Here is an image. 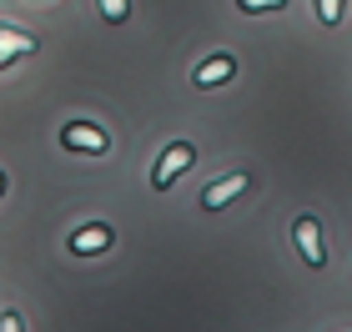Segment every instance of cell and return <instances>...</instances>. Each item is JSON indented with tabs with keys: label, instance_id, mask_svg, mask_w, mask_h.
Wrapping results in <instances>:
<instances>
[{
	"label": "cell",
	"instance_id": "cell-2",
	"mask_svg": "<svg viewBox=\"0 0 352 332\" xmlns=\"http://www.w3.org/2000/svg\"><path fill=\"white\" fill-rule=\"evenodd\" d=\"M292 242H297V252H302V262H307V267H327L322 227H317V217H312V212H302V217L292 221Z\"/></svg>",
	"mask_w": 352,
	"mask_h": 332
},
{
	"label": "cell",
	"instance_id": "cell-11",
	"mask_svg": "<svg viewBox=\"0 0 352 332\" xmlns=\"http://www.w3.org/2000/svg\"><path fill=\"white\" fill-rule=\"evenodd\" d=\"M0 332H25V327H21V318H15V312H6V318H0Z\"/></svg>",
	"mask_w": 352,
	"mask_h": 332
},
{
	"label": "cell",
	"instance_id": "cell-1",
	"mask_svg": "<svg viewBox=\"0 0 352 332\" xmlns=\"http://www.w3.org/2000/svg\"><path fill=\"white\" fill-rule=\"evenodd\" d=\"M191 162H197V146H191V141H171V146L162 151V162H156V171H151V186L156 192H171L176 177H182Z\"/></svg>",
	"mask_w": 352,
	"mask_h": 332
},
{
	"label": "cell",
	"instance_id": "cell-10",
	"mask_svg": "<svg viewBox=\"0 0 352 332\" xmlns=\"http://www.w3.org/2000/svg\"><path fill=\"white\" fill-rule=\"evenodd\" d=\"M236 5H242L247 15H262V10H282L287 0H236Z\"/></svg>",
	"mask_w": 352,
	"mask_h": 332
},
{
	"label": "cell",
	"instance_id": "cell-3",
	"mask_svg": "<svg viewBox=\"0 0 352 332\" xmlns=\"http://www.w3.org/2000/svg\"><path fill=\"white\" fill-rule=\"evenodd\" d=\"M247 171H232V177H217L212 186H206V192H201V207L206 212H221V207H227V201H236V197H242L247 192Z\"/></svg>",
	"mask_w": 352,
	"mask_h": 332
},
{
	"label": "cell",
	"instance_id": "cell-7",
	"mask_svg": "<svg viewBox=\"0 0 352 332\" xmlns=\"http://www.w3.org/2000/svg\"><path fill=\"white\" fill-rule=\"evenodd\" d=\"M111 247V227H81L71 236V252L76 257H91V252H106Z\"/></svg>",
	"mask_w": 352,
	"mask_h": 332
},
{
	"label": "cell",
	"instance_id": "cell-9",
	"mask_svg": "<svg viewBox=\"0 0 352 332\" xmlns=\"http://www.w3.org/2000/svg\"><path fill=\"white\" fill-rule=\"evenodd\" d=\"M96 5H101V15H106L111 25H121L126 15H131V0H96Z\"/></svg>",
	"mask_w": 352,
	"mask_h": 332
},
{
	"label": "cell",
	"instance_id": "cell-6",
	"mask_svg": "<svg viewBox=\"0 0 352 332\" xmlns=\"http://www.w3.org/2000/svg\"><path fill=\"white\" fill-rule=\"evenodd\" d=\"M36 51V36L15 25H0V66H10V56H30Z\"/></svg>",
	"mask_w": 352,
	"mask_h": 332
},
{
	"label": "cell",
	"instance_id": "cell-8",
	"mask_svg": "<svg viewBox=\"0 0 352 332\" xmlns=\"http://www.w3.org/2000/svg\"><path fill=\"white\" fill-rule=\"evenodd\" d=\"M342 5L347 0H317V21L322 25H342Z\"/></svg>",
	"mask_w": 352,
	"mask_h": 332
},
{
	"label": "cell",
	"instance_id": "cell-12",
	"mask_svg": "<svg viewBox=\"0 0 352 332\" xmlns=\"http://www.w3.org/2000/svg\"><path fill=\"white\" fill-rule=\"evenodd\" d=\"M0 192H6V171H0Z\"/></svg>",
	"mask_w": 352,
	"mask_h": 332
},
{
	"label": "cell",
	"instance_id": "cell-5",
	"mask_svg": "<svg viewBox=\"0 0 352 332\" xmlns=\"http://www.w3.org/2000/svg\"><path fill=\"white\" fill-rule=\"evenodd\" d=\"M232 76H236V56L221 51V56H212V60H201L191 81H197V86H221V81H232Z\"/></svg>",
	"mask_w": 352,
	"mask_h": 332
},
{
	"label": "cell",
	"instance_id": "cell-4",
	"mask_svg": "<svg viewBox=\"0 0 352 332\" xmlns=\"http://www.w3.org/2000/svg\"><path fill=\"white\" fill-rule=\"evenodd\" d=\"M60 146H71V151H91V156H101V151H111V141H106V131L101 126H86V121H71L66 131H60Z\"/></svg>",
	"mask_w": 352,
	"mask_h": 332
}]
</instances>
